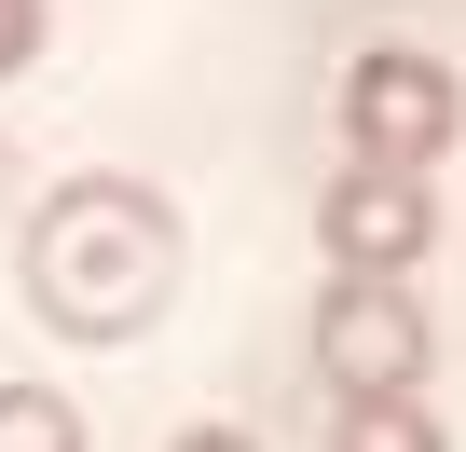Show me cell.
<instances>
[{"mask_svg":"<svg viewBox=\"0 0 466 452\" xmlns=\"http://www.w3.org/2000/svg\"><path fill=\"white\" fill-rule=\"evenodd\" d=\"M165 452H261V438H248V425H178Z\"/></svg>","mask_w":466,"mask_h":452,"instance_id":"cell-8","label":"cell"},{"mask_svg":"<svg viewBox=\"0 0 466 452\" xmlns=\"http://www.w3.org/2000/svg\"><path fill=\"white\" fill-rule=\"evenodd\" d=\"M329 452H452V438L425 425V384H411V397H343Z\"/></svg>","mask_w":466,"mask_h":452,"instance_id":"cell-5","label":"cell"},{"mask_svg":"<svg viewBox=\"0 0 466 452\" xmlns=\"http://www.w3.org/2000/svg\"><path fill=\"white\" fill-rule=\"evenodd\" d=\"M28 55H42V0H0V83H15Z\"/></svg>","mask_w":466,"mask_h":452,"instance_id":"cell-7","label":"cell"},{"mask_svg":"<svg viewBox=\"0 0 466 452\" xmlns=\"http://www.w3.org/2000/svg\"><path fill=\"white\" fill-rule=\"evenodd\" d=\"M0 206H15V151H0Z\"/></svg>","mask_w":466,"mask_h":452,"instance_id":"cell-9","label":"cell"},{"mask_svg":"<svg viewBox=\"0 0 466 452\" xmlns=\"http://www.w3.org/2000/svg\"><path fill=\"white\" fill-rule=\"evenodd\" d=\"M316 370H329V397H411V384H425V302H411L398 275H329V302H316Z\"/></svg>","mask_w":466,"mask_h":452,"instance_id":"cell-3","label":"cell"},{"mask_svg":"<svg viewBox=\"0 0 466 452\" xmlns=\"http://www.w3.org/2000/svg\"><path fill=\"white\" fill-rule=\"evenodd\" d=\"M452 137H466V83H452L439 55L370 42V55L343 69V151H357V165H425V178H439Z\"/></svg>","mask_w":466,"mask_h":452,"instance_id":"cell-2","label":"cell"},{"mask_svg":"<svg viewBox=\"0 0 466 452\" xmlns=\"http://www.w3.org/2000/svg\"><path fill=\"white\" fill-rule=\"evenodd\" d=\"M0 452H83V411L56 384H0Z\"/></svg>","mask_w":466,"mask_h":452,"instance_id":"cell-6","label":"cell"},{"mask_svg":"<svg viewBox=\"0 0 466 452\" xmlns=\"http://www.w3.org/2000/svg\"><path fill=\"white\" fill-rule=\"evenodd\" d=\"M28 302L56 343H137L178 302V206L151 178H56L28 206Z\"/></svg>","mask_w":466,"mask_h":452,"instance_id":"cell-1","label":"cell"},{"mask_svg":"<svg viewBox=\"0 0 466 452\" xmlns=\"http://www.w3.org/2000/svg\"><path fill=\"white\" fill-rule=\"evenodd\" d=\"M316 234H329V275H411V261L439 247L425 165H357V151H343V178H329V206H316Z\"/></svg>","mask_w":466,"mask_h":452,"instance_id":"cell-4","label":"cell"}]
</instances>
